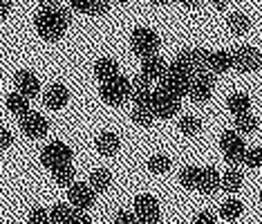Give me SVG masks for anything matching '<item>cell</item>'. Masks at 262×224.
Instances as JSON below:
<instances>
[{
	"instance_id": "33",
	"label": "cell",
	"mask_w": 262,
	"mask_h": 224,
	"mask_svg": "<svg viewBox=\"0 0 262 224\" xmlns=\"http://www.w3.org/2000/svg\"><path fill=\"white\" fill-rule=\"evenodd\" d=\"M52 177H54V182L58 186H72L74 184V168L72 164H68V166H61V168H54L52 170Z\"/></svg>"
},
{
	"instance_id": "15",
	"label": "cell",
	"mask_w": 262,
	"mask_h": 224,
	"mask_svg": "<svg viewBox=\"0 0 262 224\" xmlns=\"http://www.w3.org/2000/svg\"><path fill=\"white\" fill-rule=\"evenodd\" d=\"M14 85H16V92L25 94V97H29V99L38 97V92H40V83H38L36 74L29 72V70H20V72L16 74Z\"/></svg>"
},
{
	"instance_id": "30",
	"label": "cell",
	"mask_w": 262,
	"mask_h": 224,
	"mask_svg": "<svg viewBox=\"0 0 262 224\" xmlns=\"http://www.w3.org/2000/svg\"><path fill=\"white\" fill-rule=\"evenodd\" d=\"M233 128L240 135H251L258 130V119L251 115V112H247V115H240V117H235V123H233Z\"/></svg>"
},
{
	"instance_id": "17",
	"label": "cell",
	"mask_w": 262,
	"mask_h": 224,
	"mask_svg": "<svg viewBox=\"0 0 262 224\" xmlns=\"http://www.w3.org/2000/svg\"><path fill=\"white\" fill-rule=\"evenodd\" d=\"M231 68H235L233 52L217 50V52H211V54H208V70H211L213 74H224V72H229Z\"/></svg>"
},
{
	"instance_id": "2",
	"label": "cell",
	"mask_w": 262,
	"mask_h": 224,
	"mask_svg": "<svg viewBox=\"0 0 262 224\" xmlns=\"http://www.w3.org/2000/svg\"><path fill=\"white\" fill-rule=\"evenodd\" d=\"M193 70H188L186 65H182L180 61H172L168 70H166V74L162 76V81H159V87H164L166 92L175 94L177 99L186 97L188 94V85H190V79H193Z\"/></svg>"
},
{
	"instance_id": "50",
	"label": "cell",
	"mask_w": 262,
	"mask_h": 224,
	"mask_svg": "<svg viewBox=\"0 0 262 224\" xmlns=\"http://www.w3.org/2000/svg\"><path fill=\"white\" fill-rule=\"evenodd\" d=\"M0 81H3V70H0Z\"/></svg>"
},
{
	"instance_id": "3",
	"label": "cell",
	"mask_w": 262,
	"mask_h": 224,
	"mask_svg": "<svg viewBox=\"0 0 262 224\" xmlns=\"http://www.w3.org/2000/svg\"><path fill=\"white\" fill-rule=\"evenodd\" d=\"M159 43H162V40H159V34L150 27H137L133 32V36H130V47H133V52L141 58L157 54Z\"/></svg>"
},
{
	"instance_id": "23",
	"label": "cell",
	"mask_w": 262,
	"mask_h": 224,
	"mask_svg": "<svg viewBox=\"0 0 262 224\" xmlns=\"http://www.w3.org/2000/svg\"><path fill=\"white\" fill-rule=\"evenodd\" d=\"M7 110L23 119L25 115H29V97H25L20 92H11L7 97Z\"/></svg>"
},
{
	"instance_id": "11",
	"label": "cell",
	"mask_w": 262,
	"mask_h": 224,
	"mask_svg": "<svg viewBox=\"0 0 262 224\" xmlns=\"http://www.w3.org/2000/svg\"><path fill=\"white\" fill-rule=\"evenodd\" d=\"M94 188L90 184H83V182H74L72 186L68 188V199L74 209L79 211H88L94 204Z\"/></svg>"
},
{
	"instance_id": "41",
	"label": "cell",
	"mask_w": 262,
	"mask_h": 224,
	"mask_svg": "<svg viewBox=\"0 0 262 224\" xmlns=\"http://www.w3.org/2000/svg\"><path fill=\"white\" fill-rule=\"evenodd\" d=\"M11 144H14V137H11V132L5 130V128H0V150H7Z\"/></svg>"
},
{
	"instance_id": "34",
	"label": "cell",
	"mask_w": 262,
	"mask_h": 224,
	"mask_svg": "<svg viewBox=\"0 0 262 224\" xmlns=\"http://www.w3.org/2000/svg\"><path fill=\"white\" fill-rule=\"evenodd\" d=\"M148 170L155 175H162L170 170V157L168 155H152L150 162H148Z\"/></svg>"
},
{
	"instance_id": "47",
	"label": "cell",
	"mask_w": 262,
	"mask_h": 224,
	"mask_svg": "<svg viewBox=\"0 0 262 224\" xmlns=\"http://www.w3.org/2000/svg\"><path fill=\"white\" fill-rule=\"evenodd\" d=\"M150 5H155V7H162V5H170V0H150Z\"/></svg>"
},
{
	"instance_id": "13",
	"label": "cell",
	"mask_w": 262,
	"mask_h": 224,
	"mask_svg": "<svg viewBox=\"0 0 262 224\" xmlns=\"http://www.w3.org/2000/svg\"><path fill=\"white\" fill-rule=\"evenodd\" d=\"M152 87L150 81L146 79L144 74H137L133 81H130V99L135 101V105H150L152 101Z\"/></svg>"
},
{
	"instance_id": "10",
	"label": "cell",
	"mask_w": 262,
	"mask_h": 224,
	"mask_svg": "<svg viewBox=\"0 0 262 224\" xmlns=\"http://www.w3.org/2000/svg\"><path fill=\"white\" fill-rule=\"evenodd\" d=\"M135 215L139 217L141 224H157L162 217L159 202L152 195H137L135 197Z\"/></svg>"
},
{
	"instance_id": "4",
	"label": "cell",
	"mask_w": 262,
	"mask_h": 224,
	"mask_svg": "<svg viewBox=\"0 0 262 224\" xmlns=\"http://www.w3.org/2000/svg\"><path fill=\"white\" fill-rule=\"evenodd\" d=\"M72 157H74L72 148H70L68 144H63V141H52V144H47L45 148L40 150V164H43L47 170L68 166V164H72Z\"/></svg>"
},
{
	"instance_id": "42",
	"label": "cell",
	"mask_w": 262,
	"mask_h": 224,
	"mask_svg": "<svg viewBox=\"0 0 262 224\" xmlns=\"http://www.w3.org/2000/svg\"><path fill=\"white\" fill-rule=\"evenodd\" d=\"M70 224H92V217L85 213V211H79L76 209L74 211V217H72V222Z\"/></svg>"
},
{
	"instance_id": "9",
	"label": "cell",
	"mask_w": 262,
	"mask_h": 224,
	"mask_svg": "<svg viewBox=\"0 0 262 224\" xmlns=\"http://www.w3.org/2000/svg\"><path fill=\"white\" fill-rule=\"evenodd\" d=\"M233 63H235V70H240L244 74L255 72L262 63V52H258L251 45H240L233 50Z\"/></svg>"
},
{
	"instance_id": "18",
	"label": "cell",
	"mask_w": 262,
	"mask_h": 224,
	"mask_svg": "<svg viewBox=\"0 0 262 224\" xmlns=\"http://www.w3.org/2000/svg\"><path fill=\"white\" fill-rule=\"evenodd\" d=\"M217 188H222V175H220L213 166L202 168L198 191H200V193H204V195H213V193H215Z\"/></svg>"
},
{
	"instance_id": "14",
	"label": "cell",
	"mask_w": 262,
	"mask_h": 224,
	"mask_svg": "<svg viewBox=\"0 0 262 224\" xmlns=\"http://www.w3.org/2000/svg\"><path fill=\"white\" fill-rule=\"evenodd\" d=\"M20 128H23V132H25L27 137L38 139V137H43V135L50 130V123H47V119L43 115H38V112H29V115H25L20 119Z\"/></svg>"
},
{
	"instance_id": "25",
	"label": "cell",
	"mask_w": 262,
	"mask_h": 224,
	"mask_svg": "<svg viewBox=\"0 0 262 224\" xmlns=\"http://www.w3.org/2000/svg\"><path fill=\"white\" fill-rule=\"evenodd\" d=\"M226 27H229V32L242 36V34H247L249 29H251V18H249L247 14H242V11H233V14L226 18Z\"/></svg>"
},
{
	"instance_id": "45",
	"label": "cell",
	"mask_w": 262,
	"mask_h": 224,
	"mask_svg": "<svg viewBox=\"0 0 262 224\" xmlns=\"http://www.w3.org/2000/svg\"><path fill=\"white\" fill-rule=\"evenodd\" d=\"M182 5L186 9H198L200 5H202V0H182Z\"/></svg>"
},
{
	"instance_id": "51",
	"label": "cell",
	"mask_w": 262,
	"mask_h": 224,
	"mask_svg": "<svg viewBox=\"0 0 262 224\" xmlns=\"http://www.w3.org/2000/svg\"><path fill=\"white\" fill-rule=\"evenodd\" d=\"M260 204H262V193H260Z\"/></svg>"
},
{
	"instance_id": "40",
	"label": "cell",
	"mask_w": 262,
	"mask_h": 224,
	"mask_svg": "<svg viewBox=\"0 0 262 224\" xmlns=\"http://www.w3.org/2000/svg\"><path fill=\"white\" fill-rule=\"evenodd\" d=\"M193 224H217V217L213 215L211 211H200V213L193 217Z\"/></svg>"
},
{
	"instance_id": "36",
	"label": "cell",
	"mask_w": 262,
	"mask_h": 224,
	"mask_svg": "<svg viewBox=\"0 0 262 224\" xmlns=\"http://www.w3.org/2000/svg\"><path fill=\"white\" fill-rule=\"evenodd\" d=\"M27 224H52V220H50V211L40 209V206L32 209V211H29V215H27Z\"/></svg>"
},
{
	"instance_id": "39",
	"label": "cell",
	"mask_w": 262,
	"mask_h": 224,
	"mask_svg": "<svg viewBox=\"0 0 262 224\" xmlns=\"http://www.w3.org/2000/svg\"><path fill=\"white\" fill-rule=\"evenodd\" d=\"M68 5H70V7H72L74 11H79V14H90L92 0H68Z\"/></svg>"
},
{
	"instance_id": "28",
	"label": "cell",
	"mask_w": 262,
	"mask_h": 224,
	"mask_svg": "<svg viewBox=\"0 0 262 224\" xmlns=\"http://www.w3.org/2000/svg\"><path fill=\"white\" fill-rule=\"evenodd\" d=\"M94 191L97 193H103V191H108L110 184H112V175H110V170H105V168H99V170H94V173L90 175V182H88Z\"/></svg>"
},
{
	"instance_id": "46",
	"label": "cell",
	"mask_w": 262,
	"mask_h": 224,
	"mask_svg": "<svg viewBox=\"0 0 262 224\" xmlns=\"http://www.w3.org/2000/svg\"><path fill=\"white\" fill-rule=\"evenodd\" d=\"M211 5H213L215 9H224L226 5H229V0H211Z\"/></svg>"
},
{
	"instance_id": "29",
	"label": "cell",
	"mask_w": 262,
	"mask_h": 224,
	"mask_svg": "<svg viewBox=\"0 0 262 224\" xmlns=\"http://www.w3.org/2000/svg\"><path fill=\"white\" fill-rule=\"evenodd\" d=\"M200 175H202V168H198V166H184L180 170V184L184 188H198Z\"/></svg>"
},
{
	"instance_id": "27",
	"label": "cell",
	"mask_w": 262,
	"mask_h": 224,
	"mask_svg": "<svg viewBox=\"0 0 262 224\" xmlns=\"http://www.w3.org/2000/svg\"><path fill=\"white\" fill-rule=\"evenodd\" d=\"M242 213H244V204L235 197L226 199V202L220 206V215H222L226 222H235L237 217H242Z\"/></svg>"
},
{
	"instance_id": "6",
	"label": "cell",
	"mask_w": 262,
	"mask_h": 224,
	"mask_svg": "<svg viewBox=\"0 0 262 224\" xmlns=\"http://www.w3.org/2000/svg\"><path fill=\"white\" fill-rule=\"evenodd\" d=\"M99 94L105 103L119 105V103L126 101V99H130V81L123 74H119L110 81H103L99 87Z\"/></svg>"
},
{
	"instance_id": "19",
	"label": "cell",
	"mask_w": 262,
	"mask_h": 224,
	"mask_svg": "<svg viewBox=\"0 0 262 224\" xmlns=\"http://www.w3.org/2000/svg\"><path fill=\"white\" fill-rule=\"evenodd\" d=\"M68 101H70V90L65 85L54 83V85L47 87V92H45V105H47V108L61 110V108L68 105Z\"/></svg>"
},
{
	"instance_id": "43",
	"label": "cell",
	"mask_w": 262,
	"mask_h": 224,
	"mask_svg": "<svg viewBox=\"0 0 262 224\" xmlns=\"http://www.w3.org/2000/svg\"><path fill=\"white\" fill-rule=\"evenodd\" d=\"M11 14V0H0V20H5Z\"/></svg>"
},
{
	"instance_id": "38",
	"label": "cell",
	"mask_w": 262,
	"mask_h": 224,
	"mask_svg": "<svg viewBox=\"0 0 262 224\" xmlns=\"http://www.w3.org/2000/svg\"><path fill=\"white\" fill-rule=\"evenodd\" d=\"M115 224H141L139 217L135 213H130V211H119L115 215Z\"/></svg>"
},
{
	"instance_id": "24",
	"label": "cell",
	"mask_w": 262,
	"mask_h": 224,
	"mask_svg": "<svg viewBox=\"0 0 262 224\" xmlns=\"http://www.w3.org/2000/svg\"><path fill=\"white\" fill-rule=\"evenodd\" d=\"M242 170L237 168V166H229L226 168V173L222 175V188L226 193H237L242 188Z\"/></svg>"
},
{
	"instance_id": "21",
	"label": "cell",
	"mask_w": 262,
	"mask_h": 224,
	"mask_svg": "<svg viewBox=\"0 0 262 224\" xmlns=\"http://www.w3.org/2000/svg\"><path fill=\"white\" fill-rule=\"evenodd\" d=\"M121 148V139L115 132H101L97 137V150L101 155H117V150Z\"/></svg>"
},
{
	"instance_id": "49",
	"label": "cell",
	"mask_w": 262,
	"mask_h": 224,
	"mask_svg": "<svg viewBox=\"0 0 262 224\" xmlns=\"http://www.w3.org/2000/svg\"><path fill=\"white\" fill-rule=\"evenodd\" d=\"M172 3H182V0H170V5H172Z\"/></svg>"
},
{
	"instance_id": "16",
	"label": "cell",
	"mask_w": 262,
	"mask_h": 224,
	"mask_svg": "<svg viewBox=\"0 0 262 224\" xmlns=\"http://www.w3.org/2000/svg\"><path fill=\"white\" fill-rule=\"evenodd\" d=\"M166 70H168V63H166L159 54L141 58V74H144L148 81H162Z\"/></svg>"
},
{
	"instance_id": "5",
	"label": "cell",
	"mask_w": 262,
	"mask_h": 224,
	"mask_svg": "<svg viewBox=\"0 0 262 224\" xmlns=\"http://www.w3.org/2000/svg\"><path fill=\"white\" fill-rule=\"evenodd\" d=\"M220 148H222L224 159L229 166H240V164H244L247 148H244V139L237 130L222 132V137H220Z\"/></svg>"
},
{
	"instance_id": "32",
	"label": "cell",
	"mask_w": 262,
	"mask_h": 224,
	"mask_svg": "<svg viewBox=\"0 0 262 224\" xmlns=\"http://www.w3.org/2000/svg\"><path fill=\"white\" fill-rule=\"evenodd\" d=\"M177 128L182 130V135L193 137V135H198L202 130V121L198 119V117H193V115H184L180 119V123H177Z\"/></svg>"
},
{
	"instance_id": "26",
	"label": "cell",
	"mask_w": 262,
	"mask_h": 224,
	"mask_svg": "<svg viewBox=\"0 0 262 224\" xmlns=\"http://www.w3.org/2000/svg\"><path fill=\"white\" fill-rule=\"evenodd\" d=\"M74 206L72 204H54L50 209V220L52 224H70L74 217Z\"/></svg>"
},
{
	"instance_id": "20",
	"label": "cell",
	"mask_w": 262,
	"mask_h": 224,
	"mask_svg": "<svg viewBox=\"0 0 262 224\" xmlns=\"http://www.w3.org/2000/svg\"><path fill=\"white\" fill-rule=\"evenodd\" d=\"M94 76H97L101 83H103V81L115 79V76H119V65H117V61H112V58H108V56L99 58V61L94 63Z\"/></svg>"
},
{
	"instance_id": "37",
	"label": "cell",
	"mask_w": 262,
	"mask_h": 224,
	"mask_svg": "<svg viewBox=\"0 0 262 224\" xmlns=\"http://www.w3.org/2000/svg\"><path fill=\"white\" fill-rule=\"evenodd\" d=\"M110 5L112 0H92V7H90V14L92 16H103L110 11Z\"/></svg>"
},
{
	"instance_id": "35",
	"label": "cell",
	"mask_w": 262,
	"mask_h": 224,
	"mask_svg": "<svg viewBox=\"0 0 262 224\" xmlns=\"http://www.w3.org/2000/svg\"><path fill=\"white\" fill-rule=\"evenodd\" d=\"M247 168H262V148H249L244 155V164Z\"/></svg>"
},
{
	"instance_id": "44",
	"label": "cell",
	"mask_w": 262,
	"mask_h": 224,
	"mask_svg": "<svg viewBox=\"0 0 262 224\" xmlns=\"http://www.w3.org/2000/svg\"><path fill=\"white\" fill-rule=\"evenodd\" d=\"M38 5L43 9H54V7H58V0H38Z\"/></svg>"
},
{
	"instance_id": "12",
	"label": "cell",
	"mask_w": 262,
	"mask_h": 224,
	"mask_svg": "<svg viewBox=\"0 0 262 224\" xmlns=\"http://www.w3.org/2000/svg\"><path fill=\"white\" fill-rule=\"evenodd\" d=\"M208 54L211 52L204 50V47H188V50H182L175 58L186 65L193 72H200V70H208Z\"/></svg>"
},
{
	"instance_id": "22",
	"label": "cell",
	"mask_w": 262,
	"mask_h": 224,
	"mask_svg": "<svg viewBox=\"0 0 262 224\" xmlns=\"http://www.w3.org/2000/svg\"><path fill=\"white\" fill-rule=\"evenodd\" d=\"M226 108L233 117H240V115H247L249 110H251V99H249V94L244 92H235L229 97V101H226Z\"/></svg>"
},
{
	"instance_id": "1",
	"label": "cell",
	"mask_w": 262,
	"mask_h": 224,
	"mask_svg": "<svg viewBox=\"0 0 262 224\" xmlns=\"http://www.w3.org/2000/svg\"><path fill=\"white\" fill-rule=\"evenodd\" d=\"M70 25V14L68 9L54 7V9H40L34 18V27H36L38 36L43 40H58L63 38V34L68 32Z\"/></svg>"
},
{
	"instance_id": "31",
	"label": "cell",
	"mask_w": 262,
	"mask_h": 224,
	"mask_svg": "<svg viewBox=\"0 0 262 224\" xmlns=\"http://www.w3.org/2000/svg\"><path fill=\"white\" fill-rule=\"evenodd\" d=\"M133 121L137 123L139 128H148L150 123L155 121V112L150 105H135L133 110Z\"/></svg>"
},
{
	"instance_id": "7",
	"label": "cell",
	"mask_w": 262,
	"mask_h": 224,
	"mask_svg": "<svg viewBox=\"0 0 262 224\" xmlns=\"http://www.w3.org/2000/svg\"><path fill=\"white\" fill-rule=\"evenodd\" d=\"M213 87H215V74L211 70H200V72L193 74L188 85V97L198 103H206L213 94Z\"/></svg>"
},
{
	"instance_id": "48",
	"label": "cell",
	"mask_w": 262,
	"mask_h": 224,
	"mask_svg": "<svg viewBox=\"0 0 262 224\" xmlns=\"http://www.w3.org/2000/svg\"><path fill=\"white\" fill-rule=\"evenodd\" d=\"M112 3H119V5H128V3H133V0H112Z\"/></svg>"
},
{
	"instance_id": "8",
	"label": "cell",
	"mask_w": 262,
	"mask_h": 224,
	"mask_svg": "<svg viewBox=\"0 0 262 224\" xmlns=\"http://www.w3.org/2000/svg\"><path fill=\"white\" fill-rule=\"evenodd\" d=\"M150 108L157 119H170V117H175L177 112H180V99H177L175 94L166 92L164 87H157V90L152 92Z\"/></svg>"
}]
</instances>
